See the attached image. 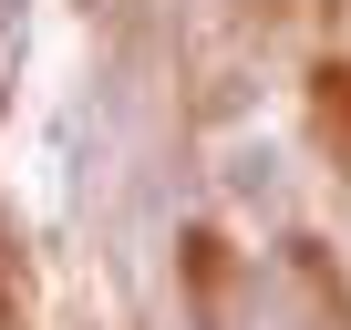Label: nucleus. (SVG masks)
Listing matches in <instances>:
<instances>
[{
  "label": "nucleus",
  "mask_w": 351,
  "mask_h": 330,
  "mask_svg": "<svg viewBox=\"0 0 351 330\" xmlns=\"http://www.w3.org/2000/svg\"><path fill=\"white\" fill-rule=\"evenodd\" d=\"M248 330H351L310 279H289V268H269V279H248Z\"/></svg>",
  "instance_id": "f257e3e1"
},
{
  "label": "nucleus",
  "mask_w": 351,
  "mask_h": 330,
  "mask_svg": "<svg viewBox=\"0 0 351 330\" xmlns=\"http://www.w3.org/2000/svg\"><path fill=\"white\" fill-rule=\"evenodd\" d=\"M217 176H228V196H238V207L279 217V155H269V144H228V165H217Z\"/></svg>",
  "instance_id": "f03ea898"
}]
</instances>
